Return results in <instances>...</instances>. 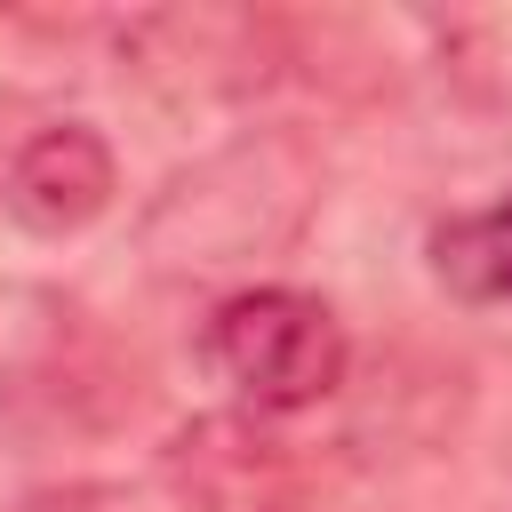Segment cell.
Segmentation results:
<instances>
[{
    "instance_id": "4",
    "label": "cell",
    "mask_w": 512,
    "mask_h": 512,
    "mask_svg": "<svg viewBox=\"0 0 512 512\" xmlns=\"http://www.w3.org/2000/svg\"><path fill=\"white\" fill-rule=\"evenodd\" d=\"M32 512H120V504L96 496V488H80V496H48V504H32Z\"/></svg>"
},
{
    "instance_id": "3",
    "label": "cell",
    "mask_w": 512,
    "mask_h": 512,
    "mask_svg": "<svg viewBox=\"0 0 512 512\" xmlns=\"http://www.w3.org/2000/svg\"><path fill=\"white\" fill-rule=\"evenodd\" d=\"M432 272L464 304H512V200L432 224Z\"/></svg>"
},
{
    "instance_id": "2",
    "label": "cell",
    "mask_w": 512,
    "mask_h": 512,
    "mask_svg": "<svg viewBox=\"0 0 512 512\" xmlns=\"http://www.w3.org/2000/svg\"><path fill=\"white\" fill-rule=\"evenodd\" d=\"M112 208V144L80 120L40 128L16 160H8V216L24 232H80Z\"/></svg>"
},
{
    "instance_id": "1",
    "label": "cell",
    "mask_w": 512,
    "mask_h": 512,
    "mask_svg": "<svg viewBox=\"0 0 512 512\" xmlns=\"http://www.w3.org/2000/svg\"><path fill=\"white\" fill-rule=\"evenodd\" d=\"M208 360L240 408L296 416L344 384V320L304 288H240L208 320Z\"/></svg>"
}]
</instances>
